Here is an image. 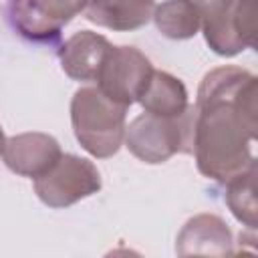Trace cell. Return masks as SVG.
I'll list each match as a JSON object with an SVG mask.
<instances>
[{
  "instance_id": "6da1fadb",
  "label": "cell",
  "mask_w": 258,
  "mask_h": 258,
  "mask_svg": "<svg viewBox=\"0 0 258 258\" xmlns=\"http://www.w3.org/2000/svg\"><path fill=\"white\" fill-rule=\"evenodd\" d=\"M258 81L244 69L220 67L208 73L198 91L194 147L198 169L228 181L252 161L256 137Z\"/></svg>"
},
{
  "instance_id": "7a4b0ae2",
  "label": "cell",
  "mask_w": 258,
  "mask_h": 258,
  "mask_svg": "<svg viewBox=\"0 0 258 258\" xmlns=\"http://www.w3.org/2000/svg\"><path fill=\"white\" fill-rule=\"evenodd\" d=\"M125 111L97 87L79 89L71 101V121L83 149L101 159L115 155L125 137Z\"/></svg>"
},
{
  "instance_id": "3957f363",
  "label": "cell",
  "mask_w": 258,
  "mask_h": 258,
  "mask_svg": "<svg viewBox=\"0 0 258 258\" xmlns=\"http://www.w3.org/2000/svg\"><path fill=\"white\" fill-rule=\"evenodd\" d=\"M196 107H187L177 117L143 113L125 127L127 149L145 163H163L175 153H191Z\"/></svg>"
},
{
  "instance_id": "277c9868",
  "label": "cell",
  "mask_w": 258,
  "mask_h": 258,
  "mask_svg": "<svg viewBox=\"0 0 258 258\" xmlns=\"http://www.w3.org/2000/svg\"><path fill=\"white\" fill-rule=\"evenodd\" d=\"M101 187L99 169L83 157L62 153L58 161L34 179V191L50 208H67L83 198L97 194Z\"/></svg>"
},
{
  "instance_id": "5b68a950",
  "label": "cell",
  "mask_w": 258,
  "mask_h": 258,
  "mask_svg": "<svg viewBox=\"0 0 258 258\" xmlns=\"http://www.w3.org/2000/svg\"><path fill=\"white\" fill-rule=\"evenodd\" d=\"M153 67L149 58L133 46H111L97 73V89L111 101L129 107L145 91Z\"/></svg>"
},
{
  "instance_id": "8992f818",
  "label": "cell",
  "mask_w": 258,
  "mask_h": 258,
  "mask_svg": "<svg viewBox=\"0 0 258 258\" xmlns=\"http://www.w3.org/2000/svg\"><path fill=\"white\" fill-rule=\"evenodd\" d=\"M87 0H14L12 16L16 28L34 40L52 38L81 10Z\"/></svg>"
},
{
  "instance_id": "52a82bcc",
  "label": "cell",
  "mask_w": 258,
  "mask_h": 258,
  "mask_svg": "<svg viewBox=\"0 0 258 258\" xmlns=\"http://www.w3.org/2000/svg\"><path fill=\"white\" fill-rule=\"evenodd\" d=\"M62 155L58 141L48 133H20L6 139L2 149V159L18 175L40 177L46 173Z\"/></svg>"
},
{
  "instance_id": "ba28073f",
  "label": "cell",
  "mask_w": 258,
  "mask_h": 258,
  "mask_svg": "<svg viewBox=\"0 0 258 258\" xmlns=\"http://www.w3.org/2000/svg\"><path fill=\"white\" fill-rule=\"evenodd\" d=\"M175 252L179 256L206 254L224 256L232 252V232L226 222L212 214H200L185 222L177 234Z\"/></svg>"
},
{
  "instance_id": "9c48e42d",
  "label": "cell",
  "mask_w": 258,
  "mask_h": 258,
  "mask_svg": "<svg viewBox=\"0 0 258 258\" xmlns=\"http://www.w3.org/2000/svg\"><path fill=\"white\" fill-rule=\"evenodd\" d=\"M109 48L111 44L105 36L91 30H81L73 34L60 48L62 71L75 81H95Z\"/></svg>"
},
{
  "instance_id": "30bf717a",
  "label": "cell",
  "mask_w": 258,
  "mask_h": 258,
  "mask_svg": "<svg viewBox=\"0 0 258 258\" xmlns=\"http://www.w3.org/2000/svg\"><path fill=\"white\" fill-rule=\"evenodd\" d=\"M155 0H87L85 16L111 30H135L151 18Z\"/></svg>"
},
{
  "instance_id": "8fae6325",
  "label": "cell",
  "mask_w": 258,
  "mask_h": 258,
  "mask_svg": "<svg viewBox=\"0 0 258 258\" xmlns=\"http://www.w3.org/2000/svg\"><path fill=\"white\" fill-rule=\"evenodd\" d=\"M145 113H153L159 117H177L187 109V91L179 79L169 73L155 71L139 97Z\"/></svg>"
},
{
  "instance_id": "7c38bea8",
  "label": "cell",
  "mask_w": 258,
  "mask_h": 258,
  "mask_svg": "<svg viewBox=\"0 0 258 258\" xmlns=\"http://www.w3.org/2000/svg\"><path fill=\"white\" fill-rule=\"evenodd\" d=\"M155 24L167 38H189L202 26L200 10L191 0H165L153 12Z\"/></svg>"
},
{
  "instance_id": "4fadbf2b",
  "label": "cell",
  "mask_w": 258,
  "mask_h": 258,
  "mask_svg": "<svg viewBox=\"0 0 258 258\" xmlns=\"http://www.w3.org/2000/svg\"><path fill=\"white\" fill-rule=\"evenodd\" d=\"M226 204L232 214L250 230L256 228V161H252L244 171L228 179Z\"/></svg>"
},
{
  "instance_id": "5bb4252c",
  "label": "cell",
  "mask_w": 258,
  "mask_h": 258,
  "mask_svg": "<svg viewBox=\"0 0 258 258\" xmlns=\"http://www.w3.org/2000/svg\"><path fill=\"white\" fill-rule=\"evenodd\" d=\"M234 28L246 46L256 42V0H234Z\"/></svg>"
},
{
  "instance_id": "9a60e30c",
  "label": "cell",
  "mask_w": 258,
  "mask_h": 258,
  "mask_svg": "<svg viewBox=\"0 0 258 258\" xmlns=\"http://www.w3.org/2000/svg\"><path fill=\"white\" fill-rule=\"evenodd\" d=\"M194 4H196V8L200 10V16H202V20L204 18H208V16H212V14H216V12H220L222 8H226L228 4H232L234 0H191Z\"/></svg>"
},
{
  "instance_id": "2e32d148",
  "label": "cell",
  "mask_w": 258,
  "mask_h": 258,
  "mask_svg": "<svg viewBox=\"0 0 258 258\" xmlns=\"http://www.w3.org/2000/svg\"><path fill=\"white\" fill-rule=\"evenodd\" d=\"M4 143H6V139H4V133H2V127H0V153L4 149Z\"/></svg>"
}]
</instances>
